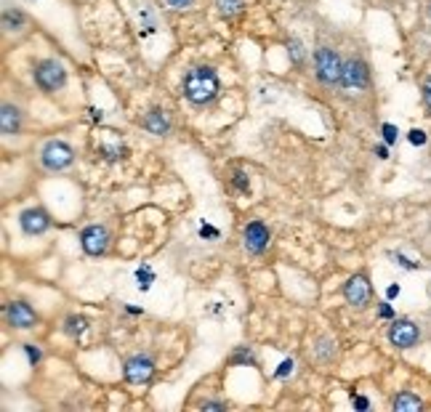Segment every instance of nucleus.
I'll list each match as a JSON object with an SVG mask.
<instances>
[{
    "label": "nucleus",
    "instance_id": "26",
    "mask_svg": "<svg viewBox=\"0 0 431 412\" xmlns=\"http://www.w3.org/2000/svg\"><path fill=\"white\" fill-rule=\"evenodd\" d=\"M407 138H410V144H413V146H423L426 141H429V138H426V133L418 131V128H413V131L407 133Z\"/></svg>",
    "mask_w": 431,
    "mask_h": 412
},
{
    "label": "nucleus",
    "instance_id": "11",
    "mask_svg": "<svg viewBox=\"0 0 431 412\" xmlns=\"http://www.w3.org/2000/svg\"><path fill=\"white\" fill-rule=\"evenodd\" d=\"M269 226L264 221H250V224L243 229V242H245V250L253 253V255H261V253L269 248Z\"/></svg>",
    "mask_w": 431,
    "mask_h": 412
},
{
    "label": "nucleus",
    "instance_id": "5",
    "mask_svg": "<svg viewBox=\"0 0 431 412\" xmlns=\"http://www.w3.org/2000/svg\"><path fill=\"white\" fill-rule=\"evenodd\" d=\"M122 378L131 385H147L155 378V362L147 354H136L128 357L122 364Z\"/></svg>",
    "mask_w": 431,
    "mask_h": 412
},
{
    "label": "nucleus",
    "instance_id": "30",
    "mask_svg": "<svg viewBox=\"0 0 431 412\" xmlns=\"http://www.w3.org/2000/svg\"><path fill=\"white\" fill-rule=\"evenodd\" d=\"M202 410H227V402H205Z\"/></svg>",
    "mask_w": 431,
    "mask_h": 412
},
{
    "label": "nucleus",
    "instance_id": "25",
    "mask_svg": "<svg viewBox=\"0 0 431 412\" xmlns=\"http://www.w3.org/2000/svg\"><path fill=\"white\" fill-rule=\"evenodd\" d=\"M24 354H27L29 364H38V362H41V359H43L41 348H38V346H32V343H27V346H24Z\"/></svg>",
    "mask_w": 431,
    "mask_h": 412
},
{
    "label": "nucleus",
    "instance_id": "18",
    "mask_svg": "<svg viewBox=\"0 0 431 412\" xmlns=\"http://www.w3.org/2000/svg\"><path fill=\"white\" fill-rule=\"evenodd\" d=\"M85 330H88V319L80 317V314H69L64 319V332H67L69 338H80Z\"/></svg>",
    "mask_w": 431,
    "mask_h": 412
},
{
    "label": "nucleus",
    "instance_id": "16",
    "mask_svg": "<svg viewBox=\"0 0 431 412\" xmlns=\"http://www.w3.org/2000/svg\"><path fill=\"white\" fill-rule=\"evenodd\" d=\"M391 410L394 412H418V410H423V399L416 397L413 391H400L397 397L391 399Z\"/></svg>",
    "mask_w": 431,
    "mask_h": 412
},
{
    "label": "nucleus",
    "instance_id": "3",
    "mask_svg": "<svg viewBox=\"0 0 431 412\" xmlns=\"http://www.w3.org/2000/svg\"><path fill=\"white\" fill-rule=\"evenodd\" d=\"M32 78L43 93H56L67 85V66L56 59H41L32 69Z\"/></svg>",
    "mask_w": 431,
    "mask_h": 412
},
{
    "label": "nucleus",
    "instance_id": "23",
    "mask_svg": "<svg viewBox=\"0 0 431 412\" xmlns=\"http://www.w3.org/2000/svg\"><path fill=\"white\" fill-rule=\"evenodd\" d=\"M232 184L237 186L243 194H248V192H250V181H248V176H245L243 171H234V178H232Z\"/></svg>",
    "mask_w": 431,
    "mask_h": 412
},
{
    "label": "nucleus",
    "instance_id": "24",
    "mask_svg": "<svg viewBox=\"0 0 431 412\" xmlns=\"http://www.w3.org/2000/svg\"><path fill=\"white\" fill-rule=\"evenodd\" d=\"M381 133H383V141H386V144H394L397 136H400L397 125H391V122H383V125H381Z\"/></svg>",
    "mask_w": 431,
    "mask_h": 412
},
{
    "label": "nucleus",
    "instance_id": "29",
    "mask_svg": "<svg viewBox=\"0 0 431 412\" xmlns=\"http://www.w3.org/2000/svg\"><path fill=\"white\" fill-rule=\"evenodd\" d=\"M351 404H354L357 410H367V407H370V402L365 397H351Z\"/></svg>",
    "mask_w": 431,
    "mask_h": 412
},
{
    "label": "nucleus",
    "instance_id": "9",
    "mask_svg": "<svg viewBox=\"0 0 431 412\" xmlns=\"http://www.w3.org/2000/svg\"><path fill=\"white\" fill-rule=\"evenodd\" d=\"M389 341L391 346H397V348H413V346L421 341V330H418L416 322H410V319H394L389 327Z\"/></svg>",
    "mask_w": 431,
    "mask_h": 412
},
{
    "label": "nucleus",
    "instance_id": "4",
    "mask_svg": "<svg viewBox=\"0 0 431 412\" xmlns=\"http://www.w3.org/2000/svg\"><path fill=\"white\" fill-rule=\"evenodd\" d=\"M72 162H75V149H72L67 141H62V138H51V141L43 144L41 165L45 168V171H51V173L67 171V168H72Z\"/></svg>",
    "mask_w": 431,
    "mask_h": 412
},
{
    "label": "nucleus",
    "instance_id": "14",
    "mask_svg": "<svg viewBox=\"0 0 431 412\" xmlns=\"http://www.w3.org/2000/svg\"><path fill=\"white\" fill-rule=\"evenodd\" d=\"M141 128L147 133H152V136H168L171 133V120H168V115L162 112V109H149L147 115L141 118Z\"/></svg>",
    "mask_w": 431,
    "mask_h": 412
},
{
    "label": "nucleus",
    "instance_id": "17",
    "mask_svg": "<svg viewBox=\"0 0 431 412\" xmlns=\"http://www.w3.org/2000/svg\"><path fill=\"white\" fill-rule=\"evenodd\" d=\"M314 357H317V362H333L336 359V341L330 338V335H320L317 341H314Z\"/></svg>",
    "mask_w": 431,
    "mask_h": 412
},
{
    "label": "nucleus",
    "instance_id": "33",
    "mask_svg": "<svg viewBox=\"0 0 431 412\" xmlns=\"http://www.w3.org/2000/svg\"><path fill=\"white\" fill-rule=\"evenodd\" d=\"M376 155H378L381 159H389V149H386L383 144H378V146H376Z\"/></svg>",
    "mask_w": 431,
    "mask_h": 412
},
{
    "label": "nucleus",
    "instance_id": "19",
    "mask_svg": "<svg viewBox=\"0 0 431 412\" xmlns=\"http://www.w3.org/2000/svg\"><path fill=\"white\" fill-rule=\"evenodd\" d=\"M216 8L224 19H232L245 8V0H216Z\"/></svg>",
    "mask_w": 431,
    "mask_h": 412
},
{
    "label": "nucleus",
    "instance_id": "12",
    "mask_svg": "<svg viewBox=\"0 0 431 412\" xmlns=\"http://www.w3.org/2000/svg\"><path fill=\"white\" fill-rule=\"evenodd\" d=\"M19 226L27 237H41L51 229V215L43 211V208H27L19 215Z\"/></svg>",
    "mask_w": 431,
    "mask_h": 412
},
{
    "label": "nucleus",
    "instance_id": "32",
    "mask_svg": "<svg viewBox=\"0 0 431 412\" xmlns=\"http://www.w3.org/2000/svg\"><path fill=\"white\" fill-rule=\"evenodd\" d=\"M378 314H381V317H383V319H391V317H394V308H391L389 304H381V308H378Z\"/></svg>",
    "mask_w": 431,
    "mask_h": 412
},
{
    "label": "nucleus",
    "instance_id": "10",
    "mask_svg": "<svg viewBox=\"0 0 431 412\" xmlns=\"http://www.w3.org/2000/svg\"><path fill=\"white\" fill-rule=\"evenodd\" d=\"M6 322L14 330H32L38 322V311L24 301H11V304H6Z\"/></svg>",
    "mask_w": 431,
    "mask_h": 412
},
{
    "label": "nucleus",
    "instance_id": "27",
    "mask_svg": "<svg viewBox=\"0 0 431 412\" xmlns=\"http://www.w3.org/2000/svg\"><path fill=\"white\" fill-rule=\"evenodd\" d=\"M293 372V359H285L283 364L277 367V372H274V378H288Z\"/></svg>",
    "mask_w": 431,
    "mask_h": 412
},
{
    "label": "nucleus",
    "instance_id": "22",
    "mask_svg": "<svg viewBox=\"0 0 431 412\" xmlns=\"http://www.w3.org/2000/svg\"><path fill=\"white\" fill-rule=\"evenodd\" d=\"M288 48H290V59H293V64H296V66H304V62H306V51H304V43H301L298 38H290Z\"/></svg>",
    "mask_w": 431,
    "mask_h": 412
},
{
    "label": "nucleus",
    "instance_id": "20",
    "mask_svg": "<svg viewBox=\"0 0 431 412\" xmlns=\"http://www.w3.org/2000/svg\"><path fill=\"white\" fill-rule=\"evenodd\" d=\"M24 22H27V16L22 11H3V27L8 29V32H14V29H22L24 27Z\"/></svg>",
    "mask_w": 431,
    "mask_h": 412
},
{
    "label": "nucleus",
    "instance_id": "13",
    "mask_svg": "<svg viewBox=\"0 0 431 412\" xmlns=\"http://www.w3.org/2000/svg\"><path fill=\"white\" fill-rule=\"evenodd\" d=\"M96 152L107 159V162H118V159H122L125 155H128V149H125V144H122V136H118L115 131H107L101 138H99Z\"/></svg>",
    "mask_w": 431,
    "mask_h": 412
},
{
    "label": "nucleus",
    "instance_id": "21",
    "mask_svg": "<svg viewBox=\"0 0 431 412\" xmlns=\"http://www.w3.org/2000/svg\"><path fill=\"white\" fill-rule=\"evenodd\" d=\"M229 364H256V357H253V351L248 346H240L229 357Z\"/></svg>",
    "mask_w": 431,
    "mask_h": 412
},
{
    "label": "nucleus",
    "instance_id": "7",
    "mask_svg": "<svg viewBox=\"0 0 431 412\" xmlns=\"http://www.w3.org/2000/svg\"><path fill=\"white\" fill-rule=\"evenodd\" d=\"M341 85L344 88H354V91H365L370 85V66L365 59L354 56L344 62V75H341Z\"/></svg>",
    "mask_w": 431,
    "mask_h": 412
},
{
    "label": "nucleus",
    "instance_id": "2",
    "mask_svg": "<svg viewBox=\"0 0 431 412\" xmlns=\"http://www.w3.org/2000/svg\"><path fill=\"white\" fill-rule=\"evenodd\" d=\"M341 75H344V62H341L338 51L330 45H320L314 51V78L320 80L325 88H333V85H341Z\"/></svg>",
    "mask_w": 431,
    "mask_h": 412
},
{
    "label": "nucleus",
    "instance_id": "28",
    "mask_svg": "<svg viewBox=\"0 0 431 412\" xmlns=\"http://www.w3.org/2000/svg\"><path fill=\"white\" fill-rule=\"evenodd\" d=\"M423 104H426V109L431 112V75L426 78V83H423Z\"/></svg>",
    "mask_w": 431,
    "mask_h": 412
},
{
    "label": "nucleus",
    "instance_id": "6",
    "mask_svg": "<svg viewBox=\"0 0 431 412\" xmlns=\"http://www.w3.org/2000/svg\"><path fill=\"white\" fill-rule=\"evenodd\" d=\"M80 248L85 255L91 258H101L109 250V232L107 226L101 224H91L80 232Z\"/></svg>",
    "mask_w": 431,
    "mask_h": 412
},
{
    "label": "nucleus",
    "instance_id": "34",
    "mask_svg": "<svg viewBox=\"0 0 431 412\" xmlns=\"http://www.w3.org/2000/svg\"><path fill=\"white\" fill-rule=\"evenodd\" d=\"M394 295H400V287H397V285H391L389 287V298H394Z\"/></svg>",
    "mask_w": 431,
    "mask_h": 412
},
{
    "label": "nucleus",
    "instance_id": "15",
    "mask_svg": "<svg viewBox=\"0 0 431 412\" xmlns=\"http://www.w3.org/2000/svg\"><path fill=\"white\" fill-rule=\"evenodd\" d=\"M22 120H24V115H22L19 106L3 104V109H0V131H3V136H16L22 131Z\"/></svg>",
    "mask_w": 431,
    "mask_h": 412
},
{
    "label": "nucleus",
    "instance_id": "8",
    "mask_svg": "<svg viewBox=\"0 0 431 412\" xmlns=\"http://www.w3.org/2000/svg\"><path fill=\"white\" fill-rule=\"evenodd\" d=\"M344 298H346V304L354 306V308H365V306L373 301V285H370V279L367 274H354V277L346 279V285H344Z\"/></svg>",
    "mask_w": 431,
    "mask_h": 412
},
{
    "label": "nucleus",
    "instance_id": "1",
    "mask_svg": "<svg viewBox=\"0 0 431 412\" xmlns=\"http://www.w3.org/2000/svg\"><path fill=\"white\" fill-rule=\"evenodd\" d=\"M181 91H184V99H187L189 104L205 106L213 104L216 99H218L221 83H218V75H216L213 66H192L184 75Z\"/></svg>",
    "mask_w": 431,
    "mask_h": 412
},
{
    "label": "nucleus",
    "instance_id": "31",
    "mask_svg": "<svg viewBox=\"0 0 431 412\" xmlns=\"http://www.w3.org/2000/svg\"><path fill=\"white\" fill-rule=\"evenodd\" d=\"M168 6H174V8H189L195 0H165Z\"/></svg>",
    "mask_w": 431,
    "mask_h": 412
}]
</instances>
